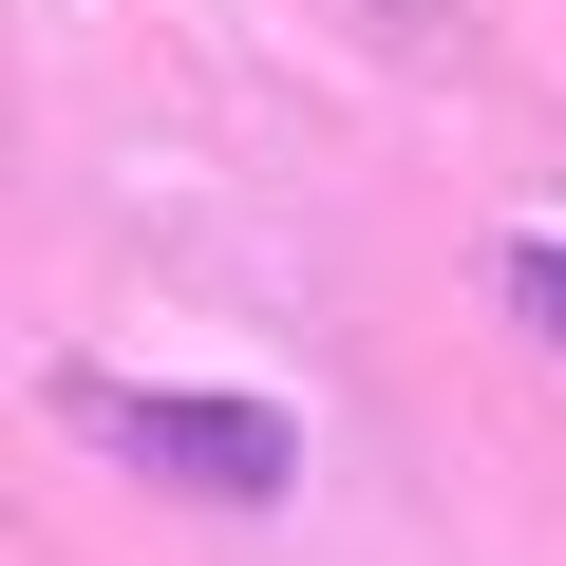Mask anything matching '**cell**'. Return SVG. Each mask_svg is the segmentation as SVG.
Segmentation results:
<instances>
[{
  "label": "cell",
  "mask_w": 566,
  "mask_h": 566,
  "mask_svg": "<svg viewBox=\"0 0 566 566\" xmlns=\"http://www.w3.org/2000/svg\"><path fill=\"white\" fill-rule=\"evenodd\" d=\"M151 491H208V510H283V472H303V416H283V397H76Z\"/></svg>",
  "instance_id": "obj_1"
},
{
  "label": "cell",
  "mask_w": 566,
  "mask_h": 566,
  "mask_svg": "<svg viewBox=\"0 0 566 566\" xmlns=\"http://www.w3.org/2000/svg\"><path fill=\"white\" fill-rule=\"evenodd\" d=\"M510 303H528V322H547V340H566V245H547V227H528V245H510Z\"/></svg>",
  "instance_id": "obj_2"
}]
</instances>
